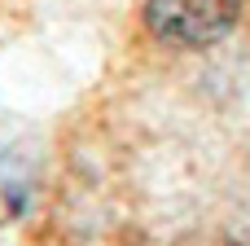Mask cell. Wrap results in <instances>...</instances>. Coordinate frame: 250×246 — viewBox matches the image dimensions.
I'll list each match as a JSON object with an SVG mask.
<instances>
[{"label": "cell", "instance_id": "1", "mask_svg": "<svg viewBox=\"0 0 250 246\" xmlns=\"http://www.w3.org/2000/svg\"><path fill=\"white\" fill-rule=\"evenodd\" d=\"M242 0H145V22L176 48H207L237 26Z\"/></svg>", "mask_w": 250, "mask_h": 246}, {"label": "cell", "instance_id": "2", "mask_svg": "<svg viewBox=\"0 0 250 246\" xmlns=\"http://www.w3.org/2000/svg\"><path fill=\"white\" fill-rule=\"evenodd\" d=\"M9 172V163L0 158V176ZM13 211H22V185L9 176V180H0V220H9Z\"/></svg>", "mask_w": 250, "mask_h": 246}]
</instances>
